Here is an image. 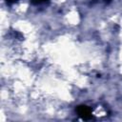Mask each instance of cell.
<instances>
[{"mask_svg":"<svg viewBox=\"0 0 122 122\" xmlns=\"http://www.w3.org/2000/svg\"><path fill=\"white\" fill-rule=\"evenodd\" d=\"M45 1H47V0H32V2L35 3V4H39V3H42V2H45Z\"/></svg>","mask_w":122,"mask_h":122,"instance_id":"cell-2","label":"cell"},{"mask_svg":"<svg viewBox=\"0 0 122 122\" xmlns=\"http://www.w3.org/2000/svg\"><path fill=\"white\" fill-rule=\"evenodd\" d=\"M7 1H8V2H10V3H12V2H14L15 0H7Z\"/></svg>","mask_w":122,"mask_h":122,"instance_id":"cell-3","label":"cell"},{"mask_svg":"<svg viewBox=\"0 0 122 122\" xmlns=\"http://www.w3.org/2000/svg\"><path fill=\"white\" fill-rule=\"evenodd\" d=\"M77 113L80 117H82L83 119H90L92 118V111L89 107L85 106V105H81L77 108Z\"/></svg>","mask_w":122,"mask_h":122,"instance_id":"cell-1","label":"cell"}]
</instances>
